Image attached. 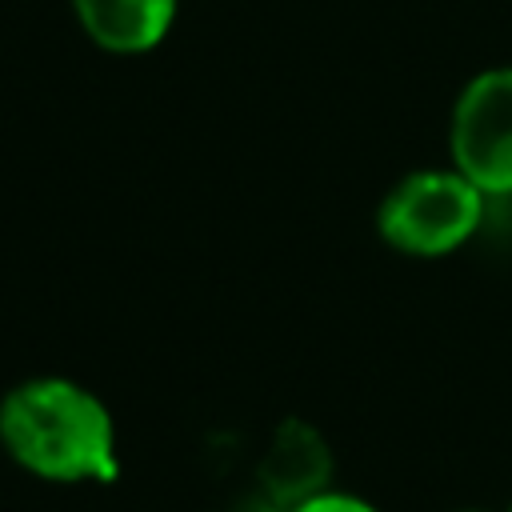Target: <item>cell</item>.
<instances>
[{
    "mask_svg": "<svg viewBox=\"0 0 512 512\" xmlns=\"http://www.w3.org/2000/svg\"><path fill=\"white\" fill-rule=\"evenodd\" d=\"M460 512H484V508H460Z\"/></svg>",
    "mask_w": 512,
    "mask_h": 512,
    "instance_id": "obj_7",
    "label": "cell"
},
{
    "mask_svg": "<svg viewBox=\"0 0 512 512\" xmlns=\"http://www.w3.org/2000/svg\"><path fill=\"white\" fill-rule=\"evenodd\" d=\"M0 444L24 472L56 484H108L120 472L108 408L64 376H32L4 392Z\"/></svg>",
    "mask_w": 512,
    "mask_h": 512,
    "instance_id": "obj_1",
    "label": "cell"
},
{
    "mask_svg": "<svg viewBox=\"0 0 512 512\" xmlns=\"http://www.w3.org/2000/svg\"><path fill=\"white\" fill-rule=\"evenodd\" d=\"M508 512H512V504H508Z\"/></svg>",
    "mask_w": 512,
    "mask_h": 512,
    "instance_id": "obj_8",
    "label": "cell"
},
{
    "mask_svg": "<svg viewBox=\"0 0 512 512\" xmlns=\"http://www.w3.org/2000/svg\"><path fill=\"white\" fill-rule=\"evenodd\" d=\"M288 512H380V508H372L368 500H360V496H352V492H332V488H324V492H316V496L292 504Z\"/></svg>",
    "mask_w": 512,
    "mask_h": 512,
    "instance_id": "obj_6",
    "label": "cell"
},
{
    "mask_svg": "<svg viewBox=\"0 0 512 512\" xmlns=\"http://www.w3.org/2000/svg\"><path fill=\"white\" fill-rule=\"evenodd\" d=\"M452 164L484 196L512 192V68L472 76L452 108Z\"/></svg>",
    "mask_w": 512,
    "mask_h": 512,
    "instance_id": "obj_3",
    "label": "cell"
},
{
    "mask_svg": "<svg viewBox=\"0 0 512 512\" xmlns=\"http://www.w3.org/2000/svg\"><path fill=\"white\" fill-rule=\"evenodd\" d=\"M484 216V192L464 172H412L380 204L376 228L404 256H444L460 248Z\"/></svg>",
    "mask_w": 512,
    "mask_h": 512,
    "instance_id": "obj_2",
    "label": "cell"
},
{
    "mask_svg": "<svg viewBox=\"0 0 512 512\" xmlns=\"http://www.w3.org/2000/svg\"><path fill=\"white\" fill-rule=\"evenodd\" d=\"M328 464H332V456H328V444L320 440V432L300 420H288L276 428V436L260 460V484L292 508V504L324 492Z\"/></svg>",
    "mask_w": 512,
    "mask_h": 512,
    "instance_id": "obj_4",
    "label": "cell"
},
{
    "mask_svg": "<svg viewBox=\"0 0 512 512\" xmlns=\"http://www.w3.org/2000/svg\"><path fill=\"white\" fill-rule=\"evenodd\" d=\"M80 28L108 52H144L164 40L176 0H72Z\"/></svg>",
    "mask_w": 512,
    "mask_h": 512,
    "instance_id": "obj_5",
    "label": "cell"
}]
</instances>
